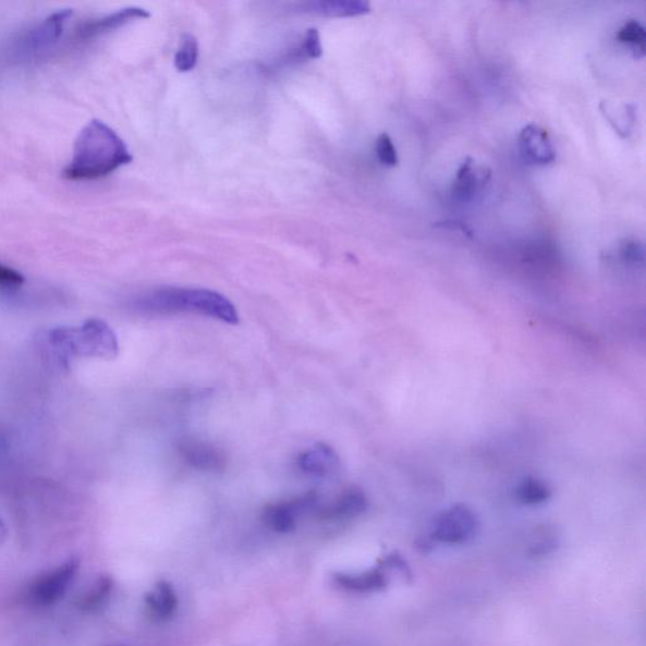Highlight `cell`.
<instances>
[{"label": "cell", "mask_w": 646, "mask_h": 646, "mask_svg": "<svg viewBox=\"0 0 646 646\" xmlns=\"http://www.w3.org/2000/svg\"><path fill=\"white\" fill-rule=\"evenodd\" d=\"M333 584L356 594H371L381 592L388 586V577L380 569L361 573H337L333 576Z\"/></svg>", "instance_id": "4fadbf2b"}, {"label": "cell", "mask_w": 646, "mask_h": 646, "mask_svg": "<svg viewBox=\"0 0 646 646\" xmlns=\"http://www.w3.org/2000/svg\"><path fill=\"white\" fill-rule=\"evenodd\" d=\"M198 60V42L197 39L190 34H185L181 38V45L178 53L174 56V68L180 73H188L197 65Z\"/></svg>", "instance_id": "ffe728a7"}, {"label": "cell", "mask_w": 646, "mask_h": 646, "mask_svg": "<svg viewBox=\"0 0 646 646\" xmlns=\"http://www.w3.org/2000/svg\"><path fill=\"white\" fill-rule=\"evenodd\" d=\"M132 161L130 148L117 132L94 119L80 132L63 178L69 181L99 180Z\"/></svg>", "instance_id": "6da1fadb"}, {"label": "cell", "mask_w": 646, "mask_h": 646, "mask_svg": "<svg viewBox=\"0 0 646 646\" xmlns=\"http://www.w3.org/2000/svg\"><path fill=\"white\" fill-rule=\"evenodd\" d=\"M617 39L622 45H627L630 51L633 52L634 58L642 59L645 56V28L641 22L630 20L622 26L617 35Z\"/></svg>", "instance_id": "d6986e66"}, {"label": "cell", "mask_w": 646, "mask_h": 646, "mask_svg": "<svg viewBox=\"0 0 646 646\" xmlns=\"http://www.w3.org/2000/svg\"><path fill=\"white\" fill-rule=\"evenodd\" d=\"M132 307L135 313L149 317L195 314L230 325L239 322L233 303L222 294L209 290L166 287L143 294L133 301Z\"/></svg>", "instance_id": "7a4b0ae2"}, {"label": "cell", "mask_w": 646, "mask_h": 646, "mask_svg": "<svg viewBox=\"0 0 646 646\" xmlns=\"http://www.w3.org/2000/svg\"><path fill=\"white\" fill-rule=\"evenodd\" d=\"M303 12L325 15V17H356L371 11L368 2L363 0H324L300 5Z\"/></svg>", "instance_id": "5bb4252c"}, {"label": "cell", "mask_w": 646, "mask_h": 646, "mask_svg": "<svg viewBox=\"0 0 646 646\" xmlns=\"http://www.w3.org/2000/svg\"><path fill=\"white\" fill-rule=\"evenodd\" d=\"M621 258L629 263H641L644 260V248L641 243L626 242L620 249Z\"/></svg>", "instance_id": "d4e9b609"}, {"label": "cell", "mask_w": 646, "mask_h": 646, "mask_svg": "<svg viewBox=\"0 0 646 646\" xmlns=\"http://www.w3.org/2000/svg\"><path fill=\"white\" fill-rule=\"evenodd\" d=\"M558 545H560V539H558L557 533L547 526H541L534 533L528 552L532 557H546L552 554Z\"/></svg>", "instance_id": "44dd1931"}, {"label": "cell", "mask_w": 646, "mask_h": 646, "mask_svg": "<svg viewBox=\"0 0 646 646\" xmlns=\"http://www.w3.org/2000/svg\"><path fill=\"white\" fill-rule=\"evenodd\" d=\"M50 344L62 361L76 356L114 358L118 340L107 322L92 318L80 327H59L50 332Z\"/></svg>", "instance_id": "3957f363"}, {"label": "cell", "mask_w": 646, "mask_h": 646, "mask_svg": "<svg viewBox=\"0 0 646 646\" xmlns=\"http://www.w3.org/2000/svg\"><path fill=\"white\" fill-rule=\"evenodd\" d=\"M552 497L549 486L536 477H526L517 486L516 498L524 505H540Z\"/></svg>", "instance_id": "ac0fdd59"}, {"label": "cell", "mask_w": 646, "mask_h": 646, "mask_svg": "<svg viewBox=\"0 0 646 646\" xmlns=\"http://www.w3.org/2000/svg\"><path fill=\"white\" fill-rule=\"evenodd\" d=\"M78 568L77 558H71L58 569L44 573L26 588L25 601L35 608H50L58 604L73 584Z\"/></svg>", "instance_id": "8992f818"}, {"label": "cell", "mask_w": 646, "mask_h": 646, "mask_svg": "<svg viewBox=\"0 0 646 646\" xmlns=\"http://www.w3.org/2000/svg\"><path fill=\"white\" fill-rule=\"evenodd\" d=\"M521 156L526 163L546 166L554 162L556 149L547 131L536 124L523 127L517 138Z\"/></svg>", "instance_id": "8fae6325"}, {"label": "cell", "mask_w": 646, "mask_h": 646, "mask_svg": "<svg viewBox=\"0 0 646 646\" xmlns=\"http://www.w3.org/2000/svg\"><path fill=\"white\" fill-rule=\"evenodd\" d=\"M149 13L143 8L132 7L125 10L106 15L98 20L87 21L80 26L73 36L75 45H84L94 41L109 32L118 29L134 20H145L149 17Z\"/></svg>", "instance_id": "9c48e42d"}, {"label": "cell", "mask_w": 646, "mask_h": 646, "mask_svg": "<svg viewBox=\"0 0 646 646\" xmlns=\"http://www.w3.org/2000/svg\"><path fill=\"white\" fill-rule=\"evenodd\" d=\"M25 284V277L11 267L0 263V290L15 291Z\"/></svg>", "instance_id": "603a6c76"}, {"label": "cell", "mask_w": 646, "mask_h": 646, "mask_svg": "<svg viewBox=\"0 0 646 646\" xmlns=\"http://www.w3.org/2000/svg\"><path fill=\"white\" fill-rule=\"evenodd\" d=\"M71 17H73V11H58L47 15L35 26L21 32L8 42L4 50L5 62L23 65V63L47 58L61 42Z\"/></svg>", "instance_id": "277c9868"}, {"label": "cell", "mask_w": 646, "mask_h": 646, "mask_svg": "<svg viewBox=\"0 0 646 646\" xmlns=\"http://www.w3.org/2000/svg\"><path fill=\"white\" fill-rule=\"evenodd\" d=\"M377 156L381 164L395 167L398 164L397 148L392 138L387 133L379 135L377 139Z\"/></svg>", "instance_id": "7402d4cb"}, {"label": "cell", "mask_w": 646, "mask_h": 646, "mask_svg": "<svg viewBox=\"0 0 646 646\" xmlns=\"http://www.w3.org/2000/svg\"><path fill=\"white\" fill-rule=\"evenodd\" d=\"M4 534H5L4 525L2 522H0V540H2V538L4 537Z\"/></svg>", "instance_id": "484cf974"}, {"label": "cell", "mask_w": 646, "mask_h": 646, "mask_svg": "<svg viewBox=\"0 0 646 646\" xmlns=\"http://www.w3.org/2000/svg\"><path fill=\"white\" fill-rule=\"evenodd\" d=\"M491 178V171L488 167L467 157L458 170L451 188L453 202L467 204L472 203L483 193Z\"/></svg>", "instance_id": "52a82bcc"}, {"label": "cell", "mask_w": 646, "mask_h": 646, "mask_svg": "<svg viewBox=\"0 0 646 646\" xmlns=\"http://www.w3.org/2000/svg\"><path fill=\"white\" fill-rule=\"evenodd\" d=\"M297 462L302 473L317 478L330 476L339 467L337 452L322 443L316 444L315 448L303 452Z\"/></svg>", "instance_id": "7c38bea8"}, {"label": "cell", "mask_w": 646, "mask_h": 646, "mask_svg": "<svg viewBox=\"0 0 646 646\" xmlns=\"http://www.w3.org/2000/svg\"><path fill=\"white\" fill-rule=\"evenodd\" d=\"M368 509V499L358 489H350L329 508L322 510V516L327 521H350L362 515Z\"/></svg>", "instance_id": "9a60e30c"}, {"label": "cell", "mask_w": 646, "mask_h": 646, "mask_svg": "<svg viewBox=\"0 0 646 646\" xmlns=\"http://www.w3.org/2000/svg\"><path fill=\"white\" fill-rule=\"evenodd\" d=\"M180 458L186 465L199 472L218 473L226 468L227 459L214 444L186 438L178 446Z\"/></svg>", "instance_id": "30bf717a"}, {"label": "cell", "mask_w": 646, "mask_h": 646, "mask_svg": "<svg viewBox=\"0 0 646 646\" xmlns=\"http://www.w3.org/2000/svg\"><path fill=\"white\" fill-rule=\"evenodd\" d=\"M480 522L472 508L458 504L442 510L430 524V537L438 544L461 546L473 540Z\"/></svg>", "instance_id": "5b68a950"}, {"label": "cell", "mask_w": 646, "mask_h": 646, "mask_svg": "<svg viewBox=\"0 0 646 646\" xmlns=\"http://www.w3.org/2000/svg\"><path fill=\"white\" fill-rule=\"evenodd\" d=\"M146 604L157 619L166 620L178 610L179 597L169 582L161 581L146 595Z\"/></svg>", "instance_id": "2e32d148"}, {"label": "cell", "mask_w": 646, "mask_h": 646, "mask_svg": "<svg viewBox=\"0 0 646 646\" xmlns=\"http://www.w3.org/2000/svg\"><path fill=\"white\" fill-rule=\"evenodd\" d=\"M301 51L309 59H320L324 50L320 39V34L315 28H310L306 32V37L303 39Z\"/></svg>", "instance_id": "cb8c5ba5"}, {"label": "cell", "mask_w": 646, "mask_h": 646, "mask_svg": "<svg viewBox=\"0 0 646 646\" xmlns=\"http://www.w3.org/2000/svg\"><path fill=\"white\" fill-rule=\"evenodd\" d=\"M114 582L109 576L100 577L87 592L78 597L76 608L84 613L98 611L113 593Z\"/></svg>", "instance_id": "e0dca14e"}, {"label": "cell", "mask_w": 646, "mask_h": 646, "mask_svg": "<svg viewBox=\"0 0 646 646\" xmlns=\"http://www.w3.org/2000/svg\"><path fill=\"white\" fill-rule=\"evenodd\" d=\"M317 493L307 492L300 498L269 505L263 513V522L277 533H290L296 528L298 516L317 504Z\"/></svg>", "instance_id": "ba28073f"}]
</instances>
